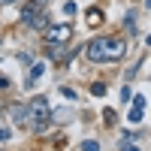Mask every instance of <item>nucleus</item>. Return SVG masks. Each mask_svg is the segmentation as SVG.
<instances>
[{"mask_svg":"<svg viewBox=\"0 0 151 151\" xmlns=\"http://www.w3.org/2000/svg\"><path fill=\"white\" fill-rule=\"evenodd\" d=\"M124 55H127V45H124V40H118V36H97V40L88 45V58L94 60V64H112V60H121Z\"/></svg>","mask_w":151,"mask_h":151,"instance_id":"f257e3e1","label":"nucleus"},{"mask_svg":"<svg viewBox=\"0 0 151 151\" xmlns=\"http://www.w3.org/2000/svg\"><path fill=\"white\" fill-rule=\"evenodd\" d=\"M48 121H52V109H48L45 97H36V100H30V103L24 106V124H27V127H33L36 133L45 130Z\"/></svg>","mask_w":151,"mask_h":151,"instance_id":"f03ea898","label":"nucleus"},{"mask_svg":"<svg viewBox=\"0 0 151 151\" xmlns=\"http://www.w3.org/2000/svg\"><path fill=\"white\" fill-rule=\"evenodd\" d=\"M21 21L27 27H45V0H33V3L24 6L21 12Z\"/></svg>","mask_w":151,"mask_h":151,"instance_id":"7ed1b4c3","label":"nucleus"},{"mask_svg":"<svg viewBox=\"0 0 151 151\" xmlns=\"http://www.w3.org/2000/svg\"><path fill=\"white\" fill-rule=\"evenodd\" d=\"M45 40L48 42H70L73 40V27L70 24H52V27H45Z\"/></svg>","mask_w":151,"mask_h":151,"instance_id":"20e7f679","label":"nucleus"},{"mask_svg":"<svg viewBox=\"0 0 151 151\" xmlns=\"http://www.w3.org/2000/svg\"><path fill=\"white\" fill-rule=\"evenodd\" d=\"M142 115H145V97H142V94H133V109H130L127 121H130V124H139Z\"/></svg>","mask_w":151,"mask_h":151,"instance_id":"39448f33","label":"nucleus"},{"mask_svg":"<svg viewBox=\"0 0 151 151\" xmlns=\"http://www.w3.org/2000/svg\"><path fill=\"white\" fill-rule=\"evenodd\" d=\"M42 70H45V64H33V67H30V73H27V85H33L36 79H40Z\"/></svg>","mask_w":151,"mask_h":151,"instance_id":"423d86ee","label":"nucleus"},{"mask_svg":"<svg viewBox=\"0 0 151 151\" xmlns=\"http://www.w3.org/2000/svg\"><path fill=\"white\" fill-rule=\"evenodd\" d=\"M100 21H103V12H100V9H91V12H88V24H94V27H97Z\"/></svg>","mask_w":151,"mask_h":151,"instance_id":"0eeeda50","label":"nucleus"},{"mask_svg":"<svg viewBox=\"0 0 151 151\" xmlns=\"http://www.w3.org/2000/svg\"><path fill=\"white\" fill-rule=\"evenodd\" d=\"M124 27L130 30V36L136 33V15H133V12H127V18H124Z\"/></svg>","mask_w":151,"mask_h":151,"instance_id":"6e6552de","label":"nucleus"},{"mask_svg":"<svg viewBox=\"0 0 151 151\" xmlns=\"http://www.w3.org/2000/svg\"><path fill=\"white\" fill-rule=\"evenodd\" d=\"M91 94H94V97H103V94H106V85H103V82H94V85H91Z\"/></svg>","mask_w":151,"mask_h":151,"instance_id":"1a4fd4ad","label":"nucleus"},{"mask_svg":"<svg viewBox=\"0 0 151 151\" xmlns=\"http://www.w3.org/2000/svg\"><path fill=\"white\" fill-rule=\"evenodd\" d=\"M82 151H100V142H94V139H88V142L82 145Z\"/></svg>","mask_w":151,"mask_h":151,"instance_id":"9d476101","label":"nucleus"},{"mask_svg":"<svg viewBox=\"0 0 151 151\" xmlns=\"http://www.w3.org/2000/svg\"><path fill=\"white\" fill-rule=\"evenodd\" d=\"M130 97H133V91H130V85H127V88L121 91V100H124V103H130Z\"/></svg>","mask_w":151,"mask_h":151,"instance_id":"9b49d317","label":"nucleus"},{"mask_svg":"<svg viewBox=\"0 0 151 151\" xmlns=\"http://www.w3.org/2000/svg\"><path fill=\"white\" fill-rule=\"evenodd\" d=\"M103 118H106V124H115V112L106 109V112H103Z\"/></svg>","mask_w":151,"mask_h":151,"instance_id":"f8f14e48","label":"nucleus"},{"mask_svg":"<svg viewBox=\"0 0 151 151\" xmlns=\"http://www.w3.org/2000/svg\"><path fill=\"white\" fill-rule=\"evenodd\" d=\"M121 151H139V148L130 145V139H124V142H121Z\"/></svg>","mask_w":151,"mask_h":151,"instance_id":"ddd939ff","label":"nucleus"},{"mask_svg":"<svg viewBox=\"0 0 151 151\" xmlns=\"http://www.w3.org/2000/svg\"><path fill=\"white\" fill-rule=\"evenodd\" d=\"M64 15H76V3H64Z\"/></svg>","mask_w":151,"mask_h":151,"instance_id":"4468645a","label":"nucleus"},{"mask_svg":"<svg viewBox=\"0 0 151 151\" xmlns=\"http://www.w3.org/2000/svg\"><path fill=\"white\" fill-rule=\"evenodd\" d=\"M145 6H148V9H151V0H145Z\"/></svg>","mask_w":151,"mask_h":151,"instance_id":"2eb2a0df","label":"nucleus"}]
</instances>
